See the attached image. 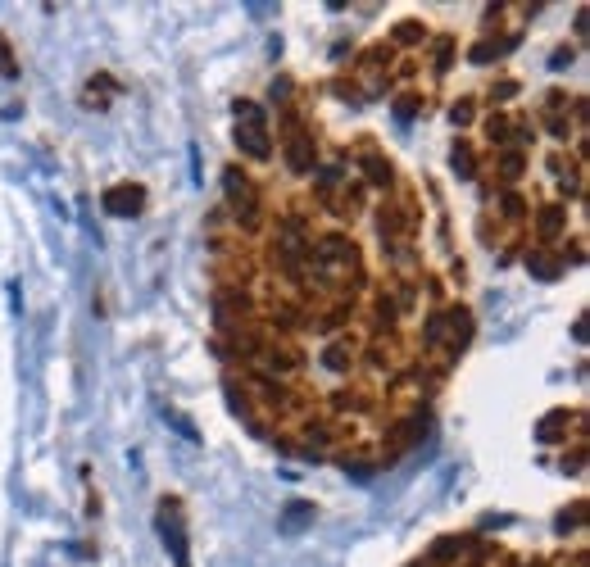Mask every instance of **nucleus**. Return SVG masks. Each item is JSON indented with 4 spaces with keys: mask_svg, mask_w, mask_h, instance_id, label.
<instances>
[{
    "mask_svg": "<svg viewBox=\"0 0 590 567\" xmlns=\"http://www.w3.org/2000/svg\"><path fill=\"white\" fill-rule=\"evenodd\" d=\"M236 146L246 150L250 159H268L273 155V141H268V123H264V109L255 100H236Z\"/></svg>",
    "mask_w": 590,
    "mask_h": 567,
    "instance_id": "obj_1",
    "label": "nucleus"
},
{
    "mask_svg": "<svg viewBox=\"0 0 590 567\" xmlns=\"http://www.w3.org/2000/svg\"><path fill=\"white\" fill-rule=\"evenodd\" d=\"M159 536H164V545L173 549V558H177V567H187L191 558H187V531H182V522H177V513H159Z\"/></svg>",
    "mask_w": 590,
    "mask_h": 567,
    "instance_id": "obj_2",
    "label": "nucleus"
},
{
    "mask_svg": "<svg viewBox=\"0 0 590 567\" xmlns=\"http://www.w3.org/2000/svg\"><path fill=\"white\" fill-rule=\"evenodd\" d=\"M105 209H109V214H118V218L137 214V209H141V186H114V191L105 196Z\"/></svg>",
    "mask_w": 590,
    "mask_h": 567,
    "instance_id": "obj_3",
    "label": "nucleus"
},
{
    "mask_svg": "<svg viewBox=\"0 0 590 567\" xmlns=\"http://www.w3.org/2000/svg\"><path fill=\"white\" fill-rule=\"evenodd\" d=\"M286 155H291V168H309V164H314V146H309V137L300 132V123H291V128H286Z\"/></svg>",
    "mask_w": 590,
    "mask_h": 567,
    "instance_id": "obj_4",
    "label": "nucleus"
},
{
    "mask_svg": "<svg viewBox=\"0 0 590 567\" xmlns=\"http://www.w3.org/2000/svg\"><path fill=\"white\" fill-rule=\"evenodd\" d=\"M223 186H227V200H232V209H236V214L255 218V200H250V186L241 182L236 173H227V177H223Z\"/></svg>",
    "mask_w": 590,
    "mask_h": 567,
    "instance_id": "obj_5",
    "label": "nucleus"
},
{
    "mask_svg": "<svg viewBox=\"0 0 590 567\" xmlns=\"http://www.w3.org/2000/svg\"><path fill=\"white\" fill-rule=\"evenodd\" d=\"M305 518H314V504H291V509H286V531H300Z\"/></svg>",
    "mask_w": 590,
    "mask_h": 567,
    "instance_id": "obj_6",
    "label": "nucleus"
}]
</instances>
